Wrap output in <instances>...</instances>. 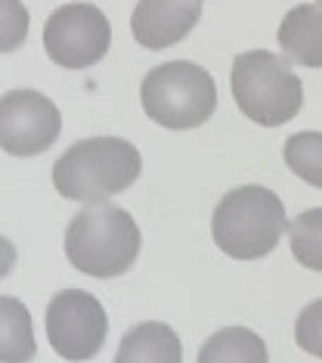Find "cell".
Segmentation results:
<instances>
[{
    "instance_id": "obj_1",
    "label": "cell",
    "mask_w": 322,
    "mask_h": 363,
    "mask_svg": "<svg viewBox=\"0 0 322 363\" xmlns=\"http://www.w3.org/2000/svg\"><path fill=\"white\" fill-rule=\"evenodd\" d=\"M143 171L137 146L121 137L78 140L53 164V186L71 202H105L124 193Z\"/></svg>"
},
{
    "instance_id": "obj_2",
    "label": "cell",
    "mask_w": 322,
    "mask_h": 363,
    "mask_svg": "<svg viewBox=\"0 0 322 363\" xmlns=\"http://www.w3.org/2000/svg\"><path fill=\"white\" fill-rule=\"evenodd\" d=\"M139 227L118 205L87 202L65 230V255L71 267L96 279L121 277L139 255Z\"/></svg>"
},
{
    "instance_id": "obj_3",
    "label": "cell",
    "mask_w": 322,
    "mask_h": 363,
    "mask_svg": "<svg viewBox=\"0 0 322 363\" xmlns=\"http://www.w3.org/2000/svg\"><path fill=\"white\" fill-rule=\"evenodd\" d=\"M214 242L236 261L270 255L285 233V205L267 186L229 189L211 218Z\"/></svg>"
},
{
    "instance_id": "obj_4",
    "label": "cell",
    "mask_w": 322,
    "mask_h": 363,
    "mask_svg": "<svg viewBox=\"0 0 322 363\" xmlns=\"http://www.w3.org/2000/svg\"><path fill=\"white\" fill-rule=\"evenodd\" d=\"M229 87H233V100L242 115H248L260 128L285 125L304 106V84L288 65V56L282 60L270 50L236 56Z\"/></svg>"
},
{
    "instance_id": "obj_5",
    "label": "cell",
    "mask_w": 322,
    "mask_h": 363,
    "mask_svg": "<svg viewBox=\"0 0 322 363\" xmlns=\"http://www.w3.org/2000/svg\"><path fill=\"white\" fill-rule=\"evenodd\" d=\"M146 115L168 130L202 128L217 109V84L202 65L173 60L155 65L139 87Z\"/></svg>"
},
{
    "instance_id": "obj_6",
    "label": "cell",
    "mask_w": 322,
    "mask_h": 363,
    "mask_svg": "<svg viewBox=\"0 0 322 363\" xmlns=\"http://www.w3.org/2000/svg\"><path fill=\"white\" fill-rule=\"evenodd\" d=\"M112 26L93 4H65L50 13L44 50L62 69H90L109 53Z\"/></svg>"
},
{
    "instance_id": "obj_7",
    "label": "cell",
    "mask_w": 322,
    "mask_h": 363,
    "mask_svg": "<svg viewBox=\"0 0 322 363\" xmlns=\"http://www.w3.org/2000/svg\"><path fill=\"white\" fill-rule=\"evenodd\" d=\"M109 333V317L96 295L81 289H62L47 304V338L50 348L65 360L96 357Z\"/></svg>"
},
{
    "instance_id": "obj_8",
    "label": "cell",
    "mask_w": 322,
    "mask_h": 363,
    "mask_svg": "<svg viewBox=\"0 0 322 363\" xmlns=\"http://www.w3.org/2000/svg\"><path fill=\"white\" fill-rule=\"evenodd\" d=\"M62 115L38 90H10L0 100V146L16 159L47 152L59 140Z\"/></svg>"
},
{
    "instance_id": "obj_9",
    "label": "cell",
    "mask_w": 322,
    "mask_h": 363,
    "mask_svg": "<svg viewBox=\"0 0 322 363\" xmlns=\"http://www.w3.org/2000/svg\"><path fill=\"white\" fill-rule=\"evenodd\" d=\"M205 0H139L130 16V31L146 50L180 44L202 19Z\"/></svg>"
},
{
    "instance_id": "obj_10",
    "label": "cell",
    "mask_w": 322,
    "mask_h": 363,
    "mask_svg": "<svg viewBox=\"0 0 322 363\" xmlns=\"http://www.w3.org/2000/svg\"><path fill=\"white\" fill-rule=\"evenodd\" d=\"M279 47L292 62L307 65V69H322V6H292L279 26Z\"/></svg>"
},
{
    "instance_id": "obj_11",
    "label": "cell",
    "mask_w": 322,
    "mask_h": 363,
    "mask_svg": "<svg viewBox=\"0 0 322 363\" xmlns=\"http://www.w3.org/2000/svg\"><path fill=\"white\" fill-rule=\"evenodd\" d=\"M118 363H180L183 348L168 323H139L127 329L121 348L115 354Z\"/></svg>"
},
{
    "instance_id": "obj_12",
    "label": "cell",
    "mask_w": 322,
    "mask_h": 363,
    "mask_svg": "<svg viewBox=\"0 0 322 363\" xmlns=\"http://www.w3.org/2000/svg\"><path fill=\"white\" fill-rule=\"evenodd\" d=\"M198 360L202 363H217V360H226V363H263L267 360V345L260 342L251 329L245 326H226L220 333H214L205 348L198 351Z\"/></svg>"
},
{
    "instance_id": "obj_13",
    "label": "cell",
    "mask_w": 322,
    "mask_h": 363,
    "mask_svg": "<svg viewBox=\"0 0 322 363\" xmlns=\"http://www.w3.org/2000/svg\"><path fill=\"white\" fill-rule=\"evenodd\" d=\"M285 164L310 186L322 189V134L319 130H301L285 140Z\"/></svg>"
},
{
    "instance_id": "obj_14",
    "label": "cell",
    "mask_w": 322,
    "mask_h": 363,
    "mask_svg": "<svg viewBox=\"0 0 322 363\" xmlns=\"http://www.w3.org/2000/svg\"><path fill=\"white\" fill-rule=\"evenodd\" d=\"M288 245L297 264L310 270H322V208L297 214L288 227Z\"/></svg>"
},
{
    "instance_id": "obj_15",
    "label": "cell",
    "mask_w": 322,
    "mask_h": 363,
    "mask_svg": "<svg viewBox=\"0 0 322 363\" xmlns=\"http://www.w3.org/2000/svg\"><path fill=\"white\" fill-rule=\"evenodd\" d=\"M0 308H4V360H28L35 354V345H31V323L22 301L4 298Z\"/></svg>"
},
{
    "instance_id": "obj_16",
    "label": "cell",
    "mask_w": 322,
    "mask_h": 363,
    "mask_svg": "<svg viewBox=\"0 0 322 363\" xmlns=\"http://www.w3.org/2000/svg\"><path fill=\"white\" fill-rule=\"evenodd\" d=\"M294 338L301 351L313 354V357H322V298L310 301L307 308L297 313Z\"/></svg>"
}]
</instances>
